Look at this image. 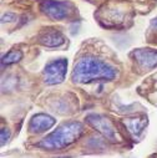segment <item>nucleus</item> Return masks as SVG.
Returning <instances> with one entry per match:
<instances>
[{"mask_svg":"<svg viewBox=\"0 0 157 158\" xmlns=\"http://www.w3.org/2000/svg\"><path fill=\"white\" fill-rule=\"evenodd\" d=\"M57 158H66V157H57Z\"/></svg>","mask_w":157,"mask_h":158,"instance_id":"obj_14","label":"nucleus"},{"mask_svg":"<svg viewBox=\"0 0 157 158\" xmlns=\"http://www.w3.org/2000/svg\"><path fill=\"white\" fill-rule=\"evenodd\" d=\"M41 10L51 20H64L70 16L74 6L69 2H56V0H44L40 5Z\"/></svg>","mask_w":157,"mask_h":158,"instance_id":"obj_4","label":"nucleus"},{"mask_svg":"<svg viewBox=\"0 0 157 158\" xmlns=\"http://www.w3.org/2000/svg\"><path fill=\"white\" fill-rule=\"evenodd\" d=\"M23 59V52L20 50H10L2 57V64L5 65H11L15 62H19Z\"/></svg>","mask_w":157,"mask_h":158,"instance_id":"obj_10","label":"nucleus"},{"mask_svg":"<svg viewBox=\"0 0 157 158\" xmlns=\"http://www.w3.org/2000/svg\"><path fill=\"white\" fill-rule=\"evenodd\" d=\"M140 67L145 70H152L157 67V50L153 49H138L131 54Z\"/></svg>","mask_w":157,"mask_h":158,"instance_id":"obj_6","label":"nucleus"},{"mask_svg":"<svg viewBox=\"0 0 157 158\" xmlns=\"http://www.w3.org/2000/svg\"><path fill=\"white\" fill-rule=\"evenodd\" d=\"M67 70V60L57 59L46 64L44 69V82L46 85H57L65 80Z\"/></svg>","mask_w":157,"mask_h":158,"instance_id":"obj_5","label":"nucleus"},{"mask_svg":"<svg viewBox=\"0 0 157 158\" xmlns=\"http://www.w3.org/2000/svg\"><path fill=\"white\" fill-rule=\"evenodd\" d=\"M86 120L95 130H97L110 142H121V137L119 132H117V130L115 128V126L108 118L101 114H89Z\"/></svg>","mask_w":157,"mask_h":158,"instance_id":"obj_3","label":"nucleus"},{"mask_svg":"<svg viewBox=\"0 0 157 158\" xmlns=\"http://www.w3.org/2000/svg\"><path fill=\"white\" fill-rule=\"evenodd\" d=\"M156 158H157V157H156Z\"/></svg>","mask_w":157,"mask_h":158,"instance_id":"obj_15","label":"nucleus"},{"mask_svg":"<svg viewBox=\"0 0 157 158\" xmlns=\"http://www.w3.org/2000/svg\"><path fill=\"white\" fill-rule=\"evenodd\" d=\"M151 26H152L153 29H156V30H157V18H155V19L151 21Z\"/></svg>","mask_w":157,"mask_h":158,"instance_id":"obj_13","label":"nucleus"},{"mask_svg":"<svg viewBox=\"0 0 157 158\" xmlns=\"http://www.w3.org/2000/svg\"><path fill=\"white\" fill-rule=\"evenodd\" d=\"M0 135H2V146H4L8 141H9V138H10V131H9V128H2V131H0Z\"/></svg>","mask_w":157,"mask_h":158,"instance_id":"obj_11","label":"nucleus"},{"mask_svg":"<svg viewBox=\"0 0 157 158\" xmlns=\"http://www.w3.org/2000/svg\"><path fill=\"white\" fill-rule=\"evenodd\" d=\"M55 118L46 113H37L32 116L29 123V130L31 133H43L50 130L55 125Z\"/></svg>","mask_w":157,"mask_h":158,"instance_id":"obj_7","label":"nucleus"},{"mask_svg":"<svg viewBox=\"0 0 157 158\" xmlns=\"http://www.w3.org/2000/svg\"><path fill=\"white\" fill-rule=\"evenodd\" d=\"M116 69L104 60L86 55L77 60L71 78L76 84H91L95 81H112L116 77Z\"/></svg>","mask_w":157,"mask_h":158,"instance_id":"obj_1","label":"nucleus"},{"mask_svg":"<svg viewBox=\"0 0 157 158\" xmlns=\"http://www.w3.org/2000/svg\"><path fill=\"white\" fill-rule=\"evenodd\" d=\"M39 43L48 48H59L65 43L64 35L54 29H45L39 35Z\"/></svg>","mask_w":157,"mask_h":158,"instance_id":"obj_8","label":"nucleus"},{"mask_svg":"<svg viewBox=\"0 0 157 158\" xmlns=\"http://www.w3.org/2000/svg\"><path fill=\"white\" fill-rule=\"evenodd\" d=\"M14 20H16V15L15 14H13V13H8V14H5L3 18H2V21L3 23H11V21H14Z\"/></svg>","mask_w":157,"mask_h":158,"instance_id":"obj_12","label":"nucleus"},{"mask_svg":"<svg viewBox=\"0 0 157 158\" xmlns=\"http://www.w3.org/2000/svg\"><path fill=\"white\" fill-rule=\"evenodd\" d=\"M126 127L129 128V132L134 136V137H138L143 128L147 125V118L146 117H141V118H127L125 121Z\"/></svg>","mask_w":157,"mask_h":158,"instance_id":"obj_9","label":"nucleus"},{"mask_svg":"<svg viewBox=\"0 0 157 158\" xmlns=\"http://www.w3.org/2000/svg\"><path fill=\"white\" fill-rule=\"evenodd\" d=\"M84 132V126L80 122H65L59 126L54 132L48 135L37 143V147L55 151L64 149L76 142Z\"/></svg>","mask_w":157,"mask_h":158,"instance_id":"obj_2","label":"nucleus"}]
</instances>
